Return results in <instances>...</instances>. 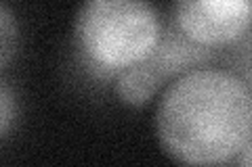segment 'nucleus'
Listing matches in <instances>:
<instances>
[{
	"label": "nucleus",
	"instance_id": "1",
	"mask_svg": "<svg viewBox=\"0 0 252 167\" xmlns=\"http://www.w3.org/2000/svg\"><path fill=\"white\" fill-rule=\"evenodd\" d=\"M156 134L179 163L233 161L252 140V90L225 69L187 71L158 102Z\"/></svg>",
	"mask_w": 252,
	"mask_h": 167
},
{
	"label": "nucleus",
	"instance_id": "2",
	"mask_svg": "<svg viewBox=\"0 0 252 167\" xmlns=\"http://www.w3.org/2000/svg\"><path fill=\"white\" fill-rule=\"evenodd\" d=\"M160 40V17L145 0H84L76 13V48L101 71H124L149 61Z\"/></svg>",
	"mask_w": 252,
	"mask_h": 167
},
{
	"label": "nucleus",
	"instance_id": "3",
	"mask_svg": "<svg viewBox=\"0 0 252 167\" xmlns=\"http://www.w3.org/2000/svg\"><path fill=\"white\" fill-rule=\"evenodd\" d=\"M175 23L200 48L231 46L252 27V0H177Z\"/></svg>",
	"mask_w": 252,
	"mask_h": 167
},
{
	"label": "nucleus",
	"instance_id": "4",
	"mask_svg": "<svg viewBox=\"0 0 252 167\" xmlns=\"http://www.w3.org/2000/svg\"><path fill=\"white\" fill-rule=\"evenodd\" d=\"M162 79H164L162 71L149 59L145 63H139L135 67L120 71V75L116 79V86H114V92L120 98L122 105L141 109L156 96V92L162 86Z\"/></svg>",
	"mask_w": 252,
	"mask_h": 167
},
{
	"label": "nucleus",
	"instance_id": "5",
	"mask_svg": "<svg viewBox=\"0 0 252 167\" xmlns=\"http://www.w3.org/2000/svg\"><path fill=\"white\" fill-rule=\"evenodd\" d=\"M227 63H229L231 73L238 75L252 90V27L238 40V42L231 44Z\"/></svg>",
	"mask_w": 252,
	"mask_h": 167
},
{
	"label": "nucleus",
	"instance_id": "6",
	"mask_svg": "<svg viewBox=\"0 0 252 167\" xmlns=\"http://www.w3.org/2000/svg\"><path fill=\"white\" fill-rule=\"evenodd\" d=\"M15 34H17V25H15L6 2H2V9H0V65H2V69L9 65Z\"/></svg>",
	"mask_w": 252,
	"mask_h": 167
},
{
	"label": "nucleus",
	"instance_id": "7",
	"mask_svg": "<svg viewBox=\"0 0 252 167\" xmlns=\"http://www.w3.org/2000/svg\"><path fill=\"white\" fill-rule=\"evenodd\" d=\"M13 117H15L13 115V94H11L9 84L2 82V86H0V138L9 136Z\"/></svg>",
	"mask_w": 252,
	"mask_h": 167
},
{
	"label": "nucleus",
	"instance_id": "8",
	"mask_svg": "<svg viewBox=\"0 0 252 167\" xmlns=\"http://www.w3.org/2000/svg\"><path fill=\"white\" fill-rule=\"evenodd\" d=\"M233 161L238 163V165H252V140H250L248 144L240 150V155L235 157Z\"/></svg>",
	"mask_w": 252,
	"mask_h": 167
}]
</instances>
